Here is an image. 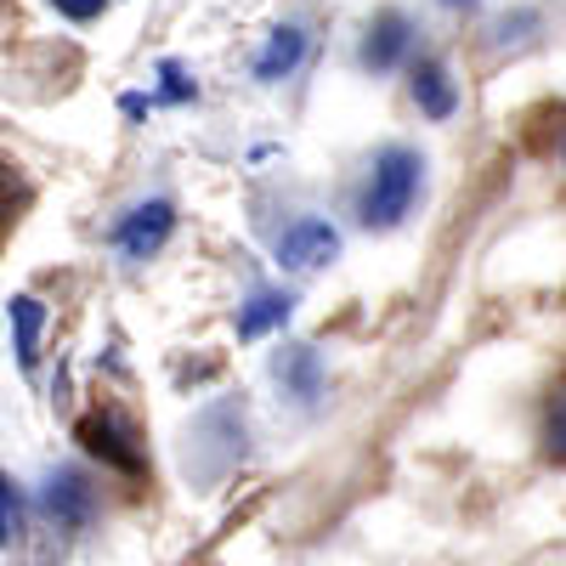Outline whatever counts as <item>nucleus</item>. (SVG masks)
Instances as JSON below:
<instances>
[{
    "label": "nucleus",
    "mask_w": 566,
    "mask_h": 566,
    "mask_svg": "<svg viewBox=\"0 0 566 566\" xmlns=\"http://www.w3.org/2000/svg\"><path fill=\"white\" fill-rule=\"evenodd\" d=\"M40 328H45V306L34 295H18L12 301V340H18L23 374H34V363H40Z\"/></svg>",
    "instance_id": "9b49d317"
},
{
    "label": "nucleus",
    "mask_w": 566,
    "mask_h": 566,
    "mask_svg": "<svg viewBox=\"0 0 566 566\" xmlns=\"http://www.w3.org/2000/svg\"><path fill=\"white\" fill-rule=\"evenodd\" d=\"M442 7H476V0H442Z\"/></svg>",
    "instance_id": "dca6fc26"
},
{
    "label": "nucleus",
    "mask_w": 566,
    "mask_h": 566,
    "mask_svg": "<svg viewBox=\"0 0 566 566\" xmlns=\"http://www.w3.org/2000/svg\"><path fill=\"white\" fill-rule=\"evenodd\" d=\"M159 74H165V91H159V97H148V103H193V97H199V85L187 80L176 63H165Z\"/></svg>",
    "instance_id": "ddd939ff"
},
{
    "label": "nucleus",
    "mask_w": 566,
    "mask_h": 566,
    "mask_svg": "<svg viewBox=\"0 0 566 566\" xmlns=\"http://www.w3.org/2000/svg\"><path fill=\"white\" fill-rule=\"evenodd\" d=\"M301 57H306V29L283 23V29H272L266 52L255 57V80H283V74H295Z\"/></svg>",
    "instance_id": "1a4fd4ad"
},
{
    "label": "nucleus",
    "mask_w": 566,
    "mask_h": 566,
    "mask_svg": "<svg viewBox=\"0 0 566 566\" xmlns=\"http://www.w3.org/2000/svg\"><path fill=\"white\" fill-rule=\"evenodd\" d=\"M18 538H23V499L0 470V544H18Z\"/></svg>",
    "instance_id": "f8f14e48"
},
{
    "label": "nucleus",
    "mask_w": 566,
    "mask_h": 566,
    "mask_svg": "<svg viewBox=\"0 0 566 566\" xmlns=\"http://www.w3.org/2000/svg\"><path fill=\"white\" fill-rule=\"evenodd\" d=\"M40 510L52 515L57 527H85L91 522V510H97V493L85 488L80 470H52L40 488Z\"/></svg>",
    "instance_id": "20e7f679"
},
{
    "label": "nucleus",
    "mask_w": 566,
    "mask_h": 566,
    "mask_svg": "<svg viewBox=\"0 0 566 566\" xmlns=\"http://www.w3.org/2000/svg\"><path fill=\"white\" fill-rule=\"evenodd\" d=\"M170 227H176V205H170V199L130 205V210L119 216V227H114V250H119L125 261H148V255L165 250Z\"/></svg>",
    "instance_id": "f03ea898"
},
{
    "label": "nucleus",
    "mask_w": 566,
    "mask_h": 566,
    "mask_svg": "<svg viewBox=\"0 0 566 566\" xmlns=\"http://www.w3.org/2000/svg\"><path fill=\"white\" fill-rule=\"evenodd\" d=\"M335 255H340V232L328 227L323 216H301L295 227H283V239H277V261L290 272H317Z\"/></svg>",
    "instance_id": "7ed1b4c3"
},
{
    "label": "nucleus",
    "mask_w": 566,
    "mask_h": 566,
    "mask_svg": "<svg viewBox=\"0 0 566 566\" xmlns=\"http://www.w3.org/2000/svg\"><path fill=\"white\" fill-rule=\"evenodd\" d=\"M52 7H57L63 18H74V23H91V18H103L108 0H52Z\"/></svg>",
    "instance_id": "4468645a"
},
{
    "label": "nucleus",
    "mask_w": 566,
    "mask_h": 566,
    "mask_svg": "<svg viewBox=\"0 0 566 566\" xmlns=\"http://www.w3.org/2000/svg\"><path fill=\"white\" fill-rule=\"evenodd\" d=\"M408 40H413V23L402 12H380L368 23V40H363V69H374V74L397 69L408 57Z\"/></svg>",
    "instance_id": "39448f33"
},
{
    "label": "nucleus",
    "mask_w": 566,
    "mask_h": 566,
    "mask_svg": "<svg viewBox=\"0 0 566 566\" xmlns=\"http://www.w3.org/2000/svg\"><path fill=\"white\" fill-rule=\"evenodd\" d=\"M413 103H419L424 119H453V108H459V85H453V74H448L437 57H424V63L413 69Z\"/></svg>",
    "instance_id": "0eeeda50"
},
{
    "label": "nucleus",
    "mask_w": 566,
    "mask_h": 566,
    "mask_svg": "<svg viewBox=\"0 0 566 566\" xmlns=\"http://www.w3.org/2000/svg\"><path fill=\"white\" fill-rule=\"evenodd\" d=\"M290 312H295V295L261 290V295H250V306L239 312V335H244V340H261V335H272V328L290 323Z\"/></svg>",
    "instance_id": "9d476101"
},
{
    "label": "nucleus",
    "mask_w": 566,
    "mask_h": 566,
    "mask_svg": "<svg viewBox=\"0 0 566 566\" xmlns=\"http://www.w3.org/2000/svg\"><path fill=\"white\" fill-rule=\"evenodd\" d=\"M80 442H85V453H97V459L114 464V470H142V453L130 448V437L119 431L108 413H85V419H80Z\"/></svg>",
    "instance_id": "423d86ee"
},
{
    "label": "nucleus",
    "mask_w": 566,
    "mask_h": 566,
    "mask_svg": "<svg viewBox=\"0 0 566 566\" xmlns=\"http://www.w3.org/2000/svg\"><path fill=\"white\" fill-rule=\"evenodd\" d=\"M119 108H125V114H130V119H142V114H148V108H154V103H148V97H136V91H130V97H125V103H119Z\"/></svg>",
    "instance_id": "2eb2a0df"
},
{
    "label": "nucleus",
    "mask_w": 566,
    "mask_h": 566,
    "mask_svg": "<svg viewBox=\"0 0 566 566\" xmlns=\"http://www.w3.org/2000/svg\"><path fill=\"white\" fill-rule=\"evenodd\" d=\"M272 368H277V380H283V391H290V397H301V402H317L323 397V363H317L312 346H290Z\"/></svg>",
    "instance_id": "6e6552de"
},
{
    "label": "nucleus",
    "mask_w": 566,
    "mask_h": 566,
    "mask_svg": "<svg viewBox=\"0 0 566 566\" xmlns=\"http://www.w3.org/2000/svg\"><path fill=\"white\" fill-rule=\"evenodd\" d=\"M419 181H424V159H419L413 148H386L380 159H374V176H368L363 205H357L363 227H368V232H391V227L413 210Z\"/></svg>",
    "instance_id": "f257e3e1"
}]
</instances>
